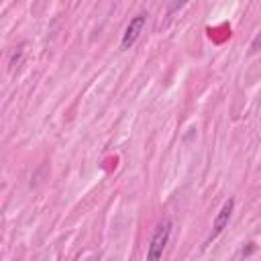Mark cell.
Wrapping results in <instances>:
<instances>
[{
  "label": "cell",
  "mask_w": 261,
  "mask_h": 261,
  "mask_svg": "<svg viewBox=\"0 0 261 261\" xmlns=\"http://www.w3.org/2000/svg\"><path fill=\"white\" fill-rule=\"evenodd\" d=\"M232 210H234V200H232V198H228V200L222 204V208L218 210V214H216V218H214V222H212V230H210V234H208V239H206V243H204V245H210L212 241H216V239L224 232V228H226V226H228V222H230Z\"/></svg>",
  "instance_id": "7a4b0ae2"
},
{
  "label": "cell",
  "mask_w": 261,
  "mask_h": 261,
  "mask_svg": "<svg viewBox=\"0 0 261 261\" xmlns=\"http://www.w3.org/2000/svg\"><path fill=\"white\" fill-rule=\"evenodd\" d=\"M255 251V243H247V249H243V257H249Z\"/></svg>",
  "instance_id": "277c9868"
},
{
  "label": "cell",
  "mask_w": 261,
  "mask_h": 261,
  "mask_svg": "<svg viewBox=\"0 0 261 261\" xmlns=\"http://www.w3.org/2000/svg\"><path fill=\"white\" fill-rule=\"evenodd\" d=\"M145 22H147V14L145 12H139L137 16L130 18V22L126 24L124 33H122V39H120V49H130L137 39L141 37L143 29H145Z\"/></svg>",
  "instance_id": "3957f363"
},
{
  "label": "cell",
  "mask_w": 261,
  "mask_h": 261,
  "mask_svg": "<svg viewBox=\"0 0 261 261\" xmlns=\"http://www.w3.org/2000/svg\"><path fill=\"white\" fill-rule=\"evenodd\" d=\"M171 228H173V224H171L169 216L159 220V224H157V228L151 234V241L147 245V259L145 261H161L163 251H165V247L169 243V237H171Z\"/></svg>",
  "instance_id": "6da1fadb"
}]
</instances>
